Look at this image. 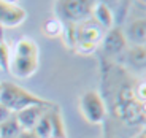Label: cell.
I'll return each instance as SVG.
<instances>
[{"mask_svg": "<svg viewBox=\"0 0 146 138\" xmlns=\"http://www.w3.org/2000/svg\"><path fill=\"white\" fill-rule=\"evenodd\" d=\"M40 64V51L35 40L22 36L16 41L10 59V73L18 80H27L33 76Z\"/></svg>", "mask_w": 146, "mask_h": 138, "instance_id": "1", "label": "cell"}, {"mask_svg": "<svg viewBox=\"0 0 146 138\" xmlns=\"http://www.w3.org/2000/svg\"><path fill=\"white\" fill-rule=\"evenodd\" d=\"M0 105L8 108L11 113H18L27 106L41 105V106H52L54 103L49 100H44L43 97L32 94L30 91L18 86L15 83L2 81L0 83Z\"/></svg>", "mask_w": 146, "mask_h": 138, "instance_id": "2", "label": "cell"}, {"mask_svg": "<svg viewBox=\"0 0 146 138\" xmlns=\"http://www.w3.org/2000/svg\"><path fill=\"white\" fill-rule=\"evenodd\" d=\"M94 2L91 0H64L56 2V18L62 22L80 24V22L91 19Z\"/></svg>", "mask_w": 146, "mask_h": 138, "instance_id": "3", "label": "cell"}, {"mask_svg": "<svg viewBox=\"0 0 146 138\" xmlns=\"http://www.w3.org/2000/svg\"><path fill=\"white\" fill-rule=\"evenodd\" d=\"M80 109L84 119L91 124H102L108 114L105 102L97 91H86L81 95Z\"/></svg>", "mask_w": 146, "mask_h": 138, "instance_id": "4", "label": "cell"}, {"mask_svg": "<svg viewBox=\"0 0 146 138\" xmlns=\"http://www.w3.org/2000/svg\"><path fill=\"white\" fill-rule=\"evenodd\" d=\"M102 51L108 57H116V56L122 54L127 48V40H125L124 30L121 27H111L102 35Z\"/></svg>", "mask_w": 146, "mask_h": 138, "instance_id": "5", "label": "cell"}, {"mask_svg": "<svg viewBox=\"0 0 146 138\" xmlns=\"http://www.w3.org/2000/svg\"><path fill=\"white\" fill-rule=\"evenodd\" d=\"M27 18V11L15 2L0 0V29H15Z\"/></svg>", "mask_w": 146, "mask_h": 138, "instance_id": "6", "label": "cell"}, {"mask_svg": "<svg viewBox=\"0 0 146 138\" xmlns=\"http://www.w3.org/2000/svg\"><path fill=\"white\" fill-rule=\"evenodd\" d=\"M51 106H41V105H33V106H27V108L21 109L18 113H13L16 117V122H18L21 132H30L35 124L40 121V117L43 116L44 113Z\"/></svg>", "mask_w": 146, "mask_h": 138, "instance_id": "7", "label": "cell"}, {"mask_svg": "<svg viewBox=\"0 0 146 138\" xmlns=\"http://www.w3.org/2000/svg\"><path fill=\"white\" fill-rule=\"evenodd\" d=\"M102 29H100L97 24L91 19H86V21L76 24V43H95L100 44L102 40Z\"/></svg>", "mask_w": 146, "mask_h": 138, "instance_id": "8", "label": "cell"}, {"mask_svg": "<svg viewBox=\"0 0 146 138\" xmlns=\"http://www.w3.org/2000/svg\"><path fill=\"white\" fill-rule=\"evenodd\" d=\"M92 21L97 24L102 30H110L111 27H114V16L110 10V7L105 2H94L92 7Z\"/></svg>", "mask_w": 146, "mask_h": 138, "instance_id": "9", "label": "cell"}, {"mask_svg": "<svg viewBox=\"0 0 146 138\" xmlns=\"http://www.w3.org/2000/svg\"><path fill=\"white\" fill-rule=\"evenodd\" d=\"M125 40L127 41H133L135 46H145V40H146V21L143 18H138L132 22L129 29L124 32Z\"/></svg>", "mask_w": 146, "mask_h": 138, "instance_id": "10", "label": "cell"}, {"mask_svg": "<svg viewBox=\"0 0 146 138\" xmlns=\"http://www.w3.org/2000/svg\"><path fill=\"white\" fill-rule=\"evenodd\" d=\"M49 116H51V138H67V130H65V124L62 119V113L59 108L57 103L49 108Z\"/></svg>", "mask_w": 146, "mask_h": 138, "instance_id": "11", "label": "cell"}, {"mask_svg": "<svg viewBox=\"0 0 146 138\" xmlns=\"http://www.w3.org/2000/svg\"><path fill=\"white\" fill-rule=\"evenodd\" d=\"M127 62L129 65L137 70H143L146 64V49L145 46H133L127 52Z\"/></svg>", "mask_w": 146, "mask_h": 138, "instance_id": "12", "label": "cell"}, {"mask_svg": "<svg viewBox=\"0 0 146 138\" xmlns=\"http://www.w3.org/2000/svg\"><path fill=\"white\" fill-rule=\"evenodd\" d=\"M51 116H49V109L44 113L40 117V121L35 124V127L32 129V132L36 135L38 138H51Z\"/></svg>", "mask_w": 146, "mask_h": 138, "instance_id": "13", "label": "cell"}, {"mask_svg": "<svg viewBox=\"0 0 146 138\" xmlns=\"http://www.w3.org/2000/svg\"><path fill=\"white\" fill-rule=\"evenodd\" d=\"M60 38L64 40V44H65L68 49H75V46H76V24L62 22V33H60Z\"/></svg>", "mask_w": 146, "mask_h": 138, "instance_id": "14", "label": "cell"}, {"mask_svg": "<svg viewBox=\"0 0 146 138\" xmlns=\"http://www.w3.org/2000/svg\"><path fill=\"white\" fill-rule=\"evenodd\" d=\"M21 133L18 122H16L15 114H11V117H8L3 124H0V138H16Z\"/></svg>", "mask_w": 146, "mask_h": 138, "instance_id": "15", "label": "cell"}, {"mask_svg": "<svg viewBox=\"0 0 146 138\" xmlns=\"http://www.w3.org/2000/svg\"><path fill=\"white\" fill-rule=\"evenodd\" d=\"M10 59H11V49L8 43L5 41L0 29V72H10Z\"/></svg>", "mask_w": 146, "mask_h": 138, "instance_id": "16", "label": "cell"}, {"mask_svg": "<svg viewBox=\"0 0 146 138\" xmlns=\"http://www.w3.org/2000/svg\"><path fill=\"white\" fill-rule=\"evenodd\" d=\"M43 33L49 38H56V36H60L62 33V22L59 21L57 18H49L44 21L43 24Z\"/></svg>", "mask_w": 146, "mask_h": 138, "instance_id": "17", "label": "cell"}, {"mask_svg": "<svg viewBox=\"0 0 146 138\" xmlns=\"http://www.w3.org/2000/svg\"><path fill=\"white\" fill-rule=\"evenodd\" d=\"M97 48H99V44H95V43H76V46H75L73 51L76 52V54L89 56V54H92Z\"/></svg>", "mask_w": 146, "mask_h": 138, "instance_id": "18", "label": "cell"}, {"mask_svg": "<svg viewBox=\"0 0 146 138\" xmlns=\"http://www.w3.org/2000/svg\"><path fill=\"white\" fill-rule=\"evenodd\" d=\"M133 97H135L137 102L145 103V100H146V84L143 80H140L138 83H137V86H133Z\"/></svg>", "mask_w": 146, "mask_h": 138, "instance_id": "19", "label": "cell"}, {"mask_svg": "<svg viewBox=\"0 0 146 138\" xmlns=\"http://www.w3.org/2000/svg\"><path fill=\"white\" fill-rule=\"evenodd\" d=\"M11 114H13V113H11L10 109L5 108L3 105H0V124H3L8 117H11Z\"/></svg>", "mask_w": 146, "mask_h": 138, "instance_id": "20", "label": "cell"}, {"mask_svg": "<svg viewBox=\"0 0 146 138\" xmlns=\"http://www.w3.org/2000/svg\"><path fill=\"white\" fill-rule=\"evenodd\" d=\"M16 138H38V137H36L32 130H30V132H21V133H19Z\"/></svg>", "mask_w": 146, "mask_h": 138, "instance_id": "21", "label": "cell"}, {"mask_svg": "<svg viewBox=\"0 0 146 138\" xmlns=\"http://www.w3.org/2000/svg\"><path fill=\"white\" fill-rule=\"evenodd\" d=\"M133 138H146V132H145V130H140V132H138V133H137Z\"/></svg>", "mask_w": 146, "mask_h": 138, "instance_id": "22", "label": "cell"}, {"mask_svg": "<svg viewBox=\"0 0 146 138\" xmlns=\"http://www.w3.org/2000/svg\"><path fill=\"white\" fill-rule=\"evenodd\" d=\"M0 83H2V81H0Z\"/></svg>", "mask_w": 146, "mask_h": 138, "instance_id": "23", "label": "cell"}]
</instances>
